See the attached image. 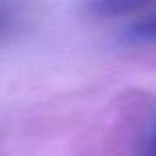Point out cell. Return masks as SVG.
Returning a JSON list of instances; mask_svg holds the SVG:
<instances>
[{"instance_id": "obj_1", "label": "cell", "mask_w": 156, "mask_h": 156, "mask_svg": "<svg viewBox=\"0 0 156 156\" xmlns=\"http://www.w3.org/2000/svg\"><path fill=\"white\" fill-rule=\"evenodd\" d=\"M144 8H148V4ZM144 8L140 10L142 18L134 20L125 32L126 42L130 44H156V10L146 14Z\"/></svg>"}, {"instance_id": "obj_2", "label": "cell", "mask_w": 156, "mask_h": 156, "mask_svg": "<svg viewBox=\"0 0 156 156\" xmlns=\"http://www.w3.org/2000/svg\"><path fill=\"white\" fill-rule=\"evenodd\" d=\"M14 26H16V14L8 6H2V4H0V38L10 34V30Z\"/></svg>"}, {"instance_id": "obj_3", "label": "cell", "mask_w": 156, "mask_h": 156, "mask_svg": "<svg viewBox=\"0 0 156 156\" xmlns=\"http://www.w3.org/2000/svg\"><path fill=\"white\" fill-rule=\"evenodd\" d=\"M150 156H156V136H154V142H152V152H150Z\"/></svg>"}]
</instances>
